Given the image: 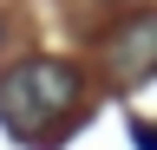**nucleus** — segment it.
Returning a JSON list of instances; mask_svg holds the SVG:
<instances>
[{"instance_id":"obj_1","label":"nucleus","mask_w":157,"mask_h":150,"mask_svg":"<svg viewBox=\"0 0 157 150\" xmlns=\"http://www.w3.org/2000/svg\"><path fill=\"white\" fill-rule=\"evenodd\" d=\"M72 98H78V72L66 59H20L0 79V124L13 137H39L72 111Z\"/></svg>"},{"instance_id":"obj_2","label":"nucleus","mask_w":157,"mask_h":150,"mask_svg":"<svg viewBox=\"0 0 157 150\" xmlns=\"http://www.w3.org/2000/svg\"><path fill=\"white\" fill-rule=\"evenodd\" d=\"M105 72H111L118 91H137V85L157 79V13H131L105 39Z\"/></svg>"}]
</instances>
